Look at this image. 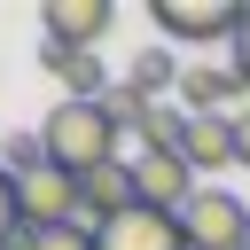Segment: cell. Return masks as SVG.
<instances>
[{
	"mask_svg": "<svg viewBox=\"0 0 250 250\" xmlns=\"http://www.w3.org/2000/svg\"><path fill=\"white\" fill-rule=\"evenodd\" d=\"M109 23H117L109 0H39V31H47V47H78V55H94V47L109 39Z\"/></svg>",
	"mask_w": 250,
	"mask_h": 250,
	"instance_id": "obj_4",
	"label": "cell"
},
{
	"mask_svg": "<svg viewBox=\"0 0 250 250\" xmlns=\"http://www.w3.org/2000/svg\"><path fill=\"white\" fill-rule=\"evenodd\" d=\"M234 164L250 172V109H234Z\"/></svg>",
	"mask_w": 250,
	"mask_h": 250,
	"instance_id": "obj_17",
	"label": "cell"
},
{
	"mask_svg": "<svg viewBox=\"0 0 250 250\" xmlns=\"http://www.w3.org/2000/svg\"><path fill=\"white\" fill-rule=\"evenodd\" d=\"M102 109H109V125H117V133H133V141H141V133H148V117H156V102H148V94H133L125 78L102 94Z\"/></svg>",
	"mask_w": 250,
	"mask_h": 250,
	"instance_id": "obj_12",
	"label": "cell"
},
{
	"mask_svg": "<svg viewBox=\"0 0 250 250\" xmlns=\"http://www.w3.org/2000/svg\"><path fill=\"white\" fill-rule=\"evenodd\" d=\"M39 70L62 78V102H102L117 78L102 70V55H78V47H39Z\"/></svg>",
	"mask_w": 250,
	"mask_h": 250,
	"instance_id": "obj_9",
	"label": "cell"
},
{
	"mask_svg": "<svg viewBox=\"0 0 250 250\" xmlns=\"http://www.w3.org/2000/svg\"><path fill=\"white\" fill-rule=\"evenodd\" d=\"M242 250H250V242H242Z\"/></svg>",
	"mask_w": 250,
	"mask_h": 250,
	"instance_id": "obj_18",
	"label": "cell"
},
{
	"mask_svg": "<svg viewBox=\"0 0 250 250\" xmlns=\"http://www.w3.org/2000/svg\"><path fill=\"white\" fill-rule=\"evenodd\" d=\"M125 86H133V94H148V102L180 94V55H172V47H141V55L125 62Z\"/></svg>",
	"mask_w": 250,
	"mask_h": 250,
	"instance_id": "obj_11",
	"label": "cell"
},
{
	"mask_svg": "<svg viewBox=\"0 0 250 250\" xmlns=\"http://www.w3.org/2000/svg\"><path fill=\"white\" fill-rule=\"evenodd\" d=\"M94 242H102V250H188V234H180V211H148V203H133L125 219L94 227Z\"/></svg>",
	"mask_w": 250,
	"mask_h": 250,
	"instance_id": "obj_7",
	"label": "cell"
},
{
	"mask_svg": "<svg viewBox=\"0 0 250 250\" xmlns=\"http://www.w3.org/2000/svg\"><path fill=\"white\" fill-rule=\"evenodd\" d=\"M16 211H23L31 234H47V227H78V180L55 172V164H39L31 180H16Z\"/></svg>",
	"mask_w": 250,
	"mask_h": 250,
	"instance_id": "obj_5",
	"label": "cell"
},
{
	"mask_svg": "<svg viewBox=\"0 0 250 250\" xmlns=\"http://www.w3.org/2000/svg\"><path fill=\"white\" fill-rule=\"evenodd\" d=\"M148 16H156V31L172 47H219V39L234 47L250 0H148Z\"/></svg>",
	"mask_w": 250,
	"mask_h": 250,
	"instance_id": "obj_2",
	"label": "cell"
},
{
	"mask_svg": "<svg viewBox=\"0 0 250 250\" xmlns=\"http://www.w3.org/2000/svg\"><path fill=\"white\" fill-rule=\"evenodd\" d=\"M227 62H234V78L250 86V16H242V31H234V47H227Z\"/></svg>",
	"mask_w": 250,
	"mask_h": 250,
	"instance_id": "obj_16",
	"label": "cell"
},
{
	"mask_svg": "<svg viewBox=\"0 0 250 250\" xmlns=\"http://www.w3.org/2000/svg\"><path fill=\"white\" fill-rule=\"evenodd\" d=\"M133 188H141L148 211H180V203L195 195V172H188L180 148H141V156H133Z\"/></svg>",
	"mask_w": 250,
	"mask_h": 250,
	"instance_id": "obj_6",
	"label": "cell"
},
{
	"mask_svg": "<svg viewBox=\"0 0 250 250\" xmlns=\"http://www.w3.org/2000/svg\"><path fill=\"white\" fill-rule=\"evenodd\" d=\"M141 203V188H133V164H102V172H86L78 180V219L86 227H109V219H125Z\"/></svg>",
	"mask_w": 250,
	"mask_h": 250,
	"instance_id": "obj_8",
	"label": "cell"
},
{
	"mask_svg": "<svg viewBox=\"0 0 250 250\" xmlns=\"http://www.w3.org/2000/svg\"><path fill=\"white\" fill-rule=\"evenodd\" d=\"M8 250H102V242H94V227L78 219V227H47V234L16 227V234H8Z\"/></svg>",
	"mask_w": 250,
	"mask_h": 250,
	"instance_id": "obj_13",
	"label": "cell"
},
{
	"mask_svg": "<svg viewBox=\"0 0 250 250\" xmlns=\"http://www.w3.org/2000/svg\"><path fill=\"white\" fill-rule=\"evenodd\" d=\"M180 156H188V172H195V180L227 172V164H234V117H188Z\"/></svg>",
	"mask_w": 250,
	"mask_h": 250,
	"instance_id": "obj_10",
	"label": "cell"
},
{
	"mask_svg": "<svg viewBox=\"0 0 250 250\" xmlns=\"http://www.w3.org/2000/svg\"><path fill=\"white\" fill-rule=\"evenodd\" d=\"M117 125H109V109L102 102H55L47 117H39V148H47V164L55 172H70V180H86V172H102V164H117Z\"/></svg>",
	"mask_w": 250,
	"mask_h": 250,
	"instance_id": "obj_1",
	"label": "cell"
},
{
	"mask_svg": "<svg viewBox=\"0 0 250 250\" xmlns=\"http://www.w3.org/2000/svg\"><path fill=\"white\" fill-rule=\"evenodd\" d=\"M180 234H188V250H242L250 242V203L234 188H195L180 203Z\"/></svg>",
	"mask_w": 250,
	"mask_h": 250,
	"instance_id": "obj_3",
	"label": "cell"
},
{
	"mask_svg": "<svg viewBox=\"0 0 250 250\" xmlns=\"http://www.w3.org/2000/svg\"><path fill=\"white\" fill-rule=\"evenodd\" d=\"M23 227V211H16V172L0 164V250H8V234Z\"/></svg>",
	"mask_w": 250,
	"mask_h": 250,
	"instance_id": "obj_15",
	"label": "cell"
},
{
	"mask_svg": "<svg viewBox=\"0 0 250 250\" xmlns=\"http://www.w3.org/2000/svg\"><path fill=\"white\" fill-rule=\"evenodd\" d=\"M0 164H8V172H16V180H31V172H39V164H47V148H39V133H16V141H8V148H0Z\"/></svg>",
	"mask_w": 250,
	"mask_h": 250,
	"instance_id": "obj_14",
	"label": "cell"
}]
</instances>
